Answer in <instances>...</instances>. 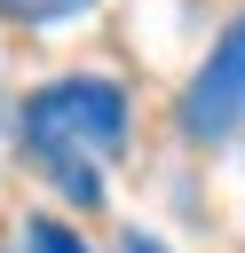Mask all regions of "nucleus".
<instances>
[{
  "label": "nucleus",
  "mask_w": 245,
  "mask_h": 253,
  "mask_svg": "<svg viewBox=\"0 0 245 253\" xmlns=\"http://www.w3.org/2000/svg\"><path fill=\"white\" fill-rule=\"evenodd\" d=\"M0 119H8V111H0ZM0 142H8V126H0Z\"/></svg>",
  "instance_id": "6"
},
{
  "label": "nucleus",
  "mask_w": 245,
  "mask_h": 253,
  "mask_svg": "<svg viewBox=\"0 0 245 253\" xmlns=\"http://www.w3.org/2000/svg\"><path fill=\"white\" fill-rule=\"evenodd\" d=\"M24 150L55 174L63 198H103V158L126 150V95L111 79H47L24 95Z\"/></svg>",
  "instance_id": "1"
},
{
  "label": "nucleus",
  "mask_w": 245,
  "mask_h": 253,
  "mask_svg": "<svg viewBox=\"0 0 245 253\" xmlns=\"http://www.w3.org/2000/svg\"><path fill=\"white\" fill-rule=\"evenodd\" d=\"M24 245H32V253H87V237H79L71 221H55V213H32V221H24Z\"/></svg>",
  "instance_id": "4"
},
{
  "label": "nucleus",
  "mask_w": 245,
  "mask_h": 253,
  "mask_svg": "<svg viewBox=\"0 0 245 253\" xmlns=\"http://www.w3.org/2000/svg\"><path fill=\"white\" fill-rule=\"evenodd\" d=\"M103 0H0L8 24H71V16H95Z\"/></svg>",
  "instance_id": "3"
},
{
  "label": "nucleus",
  "mask_w": 245,
  "mask_h": 253,
  "mask_svg": "<svg viewBox=\"0 0 245 253\" xmlns=\"http://www.w3.org/2000/svg\"><path fill=\"white\" fill-rule=\"evenodd\" d=\"M245 126V16L205 47L190 95H182V134L190 142H229Z\"/></svg>",
  "instance_id": "2"
},
{
  "label": "nucleus",
  "mask_w": 245,
  "mask_h": 253,
  "mask_svg": "<svg viewBox=\"0 0 245 253\" xmlns=\"http://www.w3.org/2000/svg\"><path fill=\"white\" fill-rule=\"evenodd\" d=\"M126 253H166V245H158V237H142V229H134V237H126Z\"/></svg>",
  "instance_id": "5"
}]
</instances>
